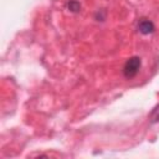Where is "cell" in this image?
<instances>
[{
    "label": "cell",
    "mask_w": 159,
    "mask_h": 159,
    "mask_svg": "<svg viewBox=\"0 0 159 159\" xmlns=\"http://www.w3.org/2000/svg\"><path fill=\"white\" fill-rule=\"evenodd\" d=\"M140 65H142V62H140V58L139 57H137V56L130 57L124 63V66H123V73H124V76L127 78L134 77L138 73V71L140 68Z\"/></svg>",
    "instance_id": "1"
},
{
    "label": "cell",
    "mask_w": 159,
    "mask_h": 159,
    "mask_svg": "<svg viewBox=\"0 0 159 159\" xmlns=\"http://www.w3.org/2000/svg\"><path fill=\"white\" fill-rule=\"evenodd\" d=\"M138 30L139 32H142L143 35H148V34H152L154 31V25L152 21L147 20V19H143L139 21L138 24Z\"/></svg>",
    "instance_id": "2"
},
{
    "label": "cell",
    "mask_w": 159,
    "mask_h": 159,
    "mask_svg": "<svg viewBox=\"0 0 159 159\" xmlns=\"http://www.w3.org/2000/svg\"><path fill=\"white\" fill-rule=\"evenodd\" d=\"M150 119H152V122H154V123L159 122V106H157V107L153 109V112L150 113Z\"/></svg>",
    "instance_id": "3"
},
{
    "label": "cell",
    "mask_w": 159,
    "mask_h": 159,
    "mask_svg": "<svg viewBox=\"0 0 159 159\" xmlns=\"http://www.w3.org/2000/svg\"><path fill=\"white\" fill-rule=\"evenodd\" d=\"M68 9H70L71 11H78V10H80V4H78L76 0H71V1L68 2Z\"/></svg>",
    "instance_id": "4"
}]
</instances>
